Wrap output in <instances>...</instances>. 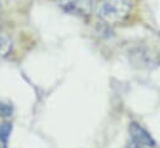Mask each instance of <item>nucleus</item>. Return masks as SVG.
I'll use <instances>...</instances> for the list:
<instances>
[{"instance_id": "1", "label": "nucleus", "mask_w": 160, "mask_h": 148, "mask_svg": "<svg viewBox=\"0 0 160 148\" xmlns=\"http://www.w3.org/2000/svg\"><path fill=\"white\" fill-rule=\"evenodd\" d=\"M132 0H94V13L108 25L122 23L131 11Z\"/></svg>"}, {"instance_id": "2", "label": "nucleus", "mask_w": 160, "mask_h": 148, "mask_svg": "<svg viewBox=\"0 0 160 148\" xmlns=\"http://www.w3.org/2000/svg\"><path fill=\"white\" fill-rule=\"evenodd\" d=\"M56 4L68 14L88 16L94 11V0H56Z\"/></svg>"}, {"instance_id": "3", "label": "nucleus", "mask_w": 160, "mask_h": 148, "mask_svg": "<svg viewBox=\"0 0 160 148\" xmlns=\"http://www.w3.org/2000/svg\"><path fill=\"white\" fill-rule=\"evenodd\" d=\"M129 134L131 143L135 144L139 148H154L155 147V140L150 135V133L141 127L139 123L131 122L129 124Z\"/></svg>"}, {"instance_id": "4", "label": "nucleus", "mask_w": 160, "mask_h": 148, "mask_svg": "<svg viewBox=\"0 0 160 148\" xmlns=\"http://www.w3.org/2000/svg\"><path fill=\"white\" fill-rule=\"evenodd\" d=\"M11 50V40L4 35V34H0V59L5 58Z\"/></svg>"}, {"instance_id": "5", "label": "nucleus", "mask_w": 160, "mask_h": 148, "mask_svg": "<svg viewBox=\"0 0 160 148\" xmlns=\"http://www.w3.org/2000/svg\"><path fill=\"white\" fill-rule=\"evenodd\" d=\"M12 114V105L9 102L0 99V118H9Z\"/></svg>"}, {"instance_id": "6", "label": "nucleus", "mask_w": 160, "mask_h": 148, "mask_svg": "<svg viewBox=\"0 0 160 148\" xmlns=\"http://www.w3.org/2000/svg\"><path fill=\"white\" fill-rule=\"evenodd\" d=\"M9 129H10V127H9V124H6V123H4V124H0V137L4 139V137H6L8 135V133H9Z\"/></svg>"}, {"instance_id": "7", "label": "nucleus", "mask_w": 160, "mask_h": 148, "mask_svg": "<svg viewBox=\"0 0 160 148\" xmlns=\"http://www.w3.org/2000/svg\"><path fill=\"white\" fill-rule=\"evenodd\" d=\"M0 148H6V144H5V142L1 137H0Z\"/></svg>"}, {"instance_id": "8", "label": "nucleus", "mask_w": 160, "mask_h": 148, "mask_svg": "<svg viewBox=\"0 0 160 148\" xmlns=\"http://www.w3.org/2000/svg\"><path fill=\"white\" fill-rule=\"evenodd\" d=\"M0 6H1V0H0Z\"/></svg>"}]
</instances>
